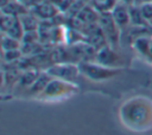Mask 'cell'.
I'll list each match as a JSON object with an SVG mask.
<instances>
[{
	"mask_svg": "<svg viewBox=\"0 0 152 135\" xmlns=\"http://www.w3.org/2000/svg\"><path fill=\"white\" fill-rule=\"evenodd\" d=\"M140 7H141L142 15H143L144 19L147 21V23H152V3L142 5Z\"/></svg>",
	"mask_w": 152,
	"mask_h": 135,
	"instance_id": "11",
	"label": "cell"
},
{
	"mask_svg": "<svg viewBox=\"0 0 152 135\" xmlns=\"http://www.w3.org/2000/svg\"><path fill=\"white\" fill-rule=\"evenodd\" d=\"M3 52V58L7 62H13L21 57V51L20 49L18 50H10V51H2Z\"/></svg>",
	"mask_w": 152,
	"mask_h": 135,
	"instance_id": "10",
	"label": "cell"
},
{
	"mask_svg": "<svg viewBox=\"0 0 152 135\" xmlns=\"http://www.w3.org/2000/svg\"><path fill=\"white\" fill-rule=\"evenodd\" d=\"M20 21H21L23 28L25 30V32H30V31H37L39 27L38 21L36 19V15H30V13H26L23 16H21Z\"/></svg>",
	"mask_w": 152,
	"mask_h": 135,
	"instance_id": "8",
	"label": "cell"
},
{
	"mask_svg": "<svg viewBox=\"0 0 152 135\" xmlns=\"http://www.w3.org/2000/svg\"><path fill=\"white\" fill-rule=\"evenodd\" d=\"M95 61L99 65L110 68H123L124 63L122 57L117 53L116 49L110 47V45H106L97 50Z\"/></svg>",
	"mask_w": 152,
	"mask_h": 135,
	"instance_id": "5",
	"label": "cell"
},
{
	"mask_svg": "<svg viewBox=\"0 0 152 135\" xmlns=\"http://www.w3.org/2000/svg\"><path fill=\"white\" fill-rule=\"evenodd\" d=\"M149 3H152V0H132L131 4L137 5V7H142V5L149 4Z\"/></svg>",
	"mask_w": 152,
	"mask_h": 135,
	"instance_id": "12",
	"label": "cell"
},
{
	"mask_svg": "<svg viewBox=\"0 0 152 135\" xmlns=\"http://www.w3.org/2000/svg\"><path fill=\"white\" fill-rule=\"evenodd\" d=\"M20 49V41L3 34L2 36V51L18 50Z\"/></svg>",
	"mask_w": 152,
	"mask_h": 135,
	"instance_id": "9",
	"label": "cell"
},
{
	"mask_svg": "<svg viewBox=\"0 0 152 135\" xmlns=\"http://www.w3.org/2000/svg\"><path fill=\"white\" fill-rule=\"evenodd\" d=\"M98 25L103 32L104 36L107 41V44L110 47L116 49L118 47L119 43H120V36L122 31L116 24V22L114 21L110 12L100 13Z\"/></svg>",
	"mask_w": 152,
	"mask_h": 135,
	"instance_id": "3",
	"label": "cell"
},
{
	"mask_svg": "<svg viewBox=\"0 0 152 135\" xmlns=\"http://www.w3.org/2000/svg\"><path fill=\"white\" fill-rule=\"evenodd\" d=\"M46 72L50 75L52 78L61 79V80L74 82L80 75L78 65H73L70 62H61L57 65H51L46 70Z\"/></svg>",
	"mask_w": 152,
	"mask_h": 135,
	"instance_id": "4",
	"label": "cell"
},
{
	"mask_svg": "<svg viewBox=\"0 0 152 135\" xmlns=\"http://www.w3.org/2000/svg\"><path fill=\"white\" fill-rule=\"evenodd\" d=\"M124 1H126V2H128V3H131V2H132V0H124Z\"/></svg>",
	"mask_w": 152,
	"mask_h": 135,
	"instance_id": "14",
	"label": "cell"
},
{
	"mask_svg": "<svg viewBox=\"0 0 152 135\" xmlns=\"http://www.w3.org/2000/svg\"><path fill=\"white\" fill-rule=\"evenodd\" d=\"M34 11V15L42 18V19H50L53 16L56 15L55 14L56 13V9L51 3L42 2L37 5Z\"/></svg>",
	"mask_w": 152,
	"mask_h": 135,
	"instance_id": "7",
	"label": "cell"
},
{
	"mask_svg": "<svg viewBox=\"0 0 152 135\" xmlns=\"http://www.w3.org/2000/svg\"><path fill=\"white\" fill-rule=\"evenodd\" d=\"M79 87L74 82L61 80L57 78H51L43 91L38 96V99L43 101H57L66 99L78 91Z\"/></svg>",
	"mask_w": 152,
	"mask_h": 135,
	"instance_id": "2",
	"label": "cell"
},
{
	"mask_svg": "<svg viewBox=\"0 0 152 135\" xmlns=\"http://www.w3.org/2000/svg\"><path fill=\"white\" fill-rule=\"evenodd\" d=\"M120 116L132 129H143L152 123V101L145 97L130 98L122 104Z\"/></svg>",
	"mask_w": 152,
	"mask_h": 135,
	"instance_id": "1",
	"label": "cell"
},
{
	"mask_svg": "<svg viewBox=\"0 0 152 135\" xmlns=\"http://www.w3.org/2000/svg\"><path fill=\"white\" fill-rule=\"evenodd\" d=\"M129 4L130 3L126 2L124 0H118L115 7L110 11L113 19L119 26L121 31H124L125 29H127L128 26L131 24Z\"/></svg>",
	"mask_w": 152,
	"mask_h": 135,
	"instance_id": "6",
	"label": "cell"
},
{
	"mask_svg": "<svg viewBox=\"0 0 152 135\" xmlns=\"http://www.w3.org/2000/svg\"><path fill=\"white\" fill-rule=\"evenodd\" d=\"M78 1H80L81 3H87V2H90V1H92V0H78Z\"/></svg>",
	"mask_w": 152,
	"mask_h": 135,
	"instance_id": "13",
	"label": "cell"
}]
</instances>
